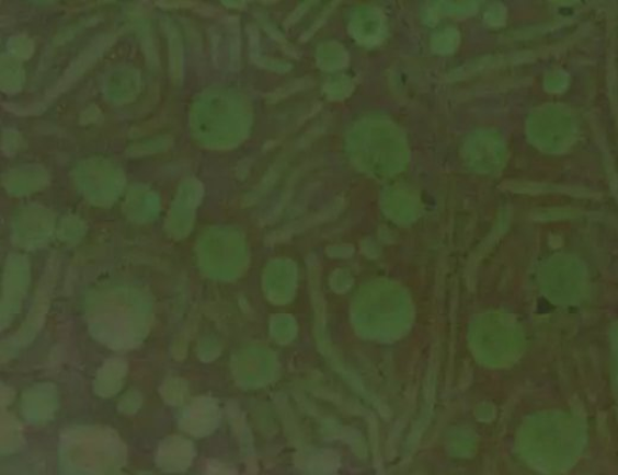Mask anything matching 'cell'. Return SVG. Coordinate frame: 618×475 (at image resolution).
I'll return each mask as SVG.
<instances>
[{
	"label": "cell",
	"instance_id": "cell-2",
	"mask_svg": "<svg viewBox=\"0 0 618 475\" xmlns=\"http://www.w3.org/2000/svg\"><path fill=\"white\" fill-rule=\"evenodd\" d=\"M466 158L473 170L481 173H496L505 161V148L501 138L493 132H477L467 142Z\"/></svg>",
	"mask_w": 618,
	"mask_h": 475
},
{
	"label": "cell",
	"instance_id": "cell-1",
	"mask_svg": "<svg viewBox=\"0 0 618 475\" xmlns=\"http://www.w3.org/2000/svg\"><path fill=\"white\" fill-rule=\"evenodd\" d=\"M528 131L534 143L543 150L556 152L571 144L574 123L565 109L547 106L534 112Z\"/></svg>",
	"mask_w": 618,
	"mask_h": 475
}]
</instances>
